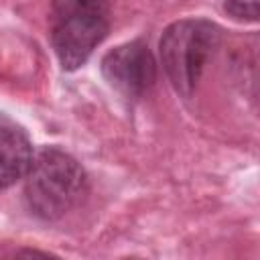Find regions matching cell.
Masks as SVG:
<instances>
[{
	"label": "cell",
	"instance_id": "4",
	"mask_svg": "<svg viewBox=\"0 0 260 260\" xmlns=\"http://www.w3.org/2000/svg\"><path fill=\"white\" fill-rule=\"evenodd\" d=\"M102 73L122 95L140 98L156 81V63L146 43L130 41L104 55Z\"/></svg>",
	"mask_w": 260,
	"mask_h": 260
},
{
	"label": "cell",
	"instance_id": "1",
	"mask_svg": "<svg viewBox=\"0 0 260 260\" xmlns=\"http://www.w3.org/2000/svg\"><path fill=\"white\" fill-rule=\"evenodd\" d=\"M87 191V175L69 152L47 146L32 156L24 175V199L41 219H59L77 207Z\"/></svg>",
	"mask_w": 260,
	"mask_h": 260
},
{
	"label": "cell",
	"instance_id": "6",
	"mask_svg": "<svg viewBox=\"0 0 260 260\" xmlns=\"http://www.w3.org/2000/svg\"><path fill=\"white\" fill-rule=\"evenodd\" d=\"M225 10L238 20H256L258 18V0H228Z\"/></svg>",
	"mask_w": 260,
	"mask_h": 260
},
{
	"label": "cell",
	"instance_id": "2",
	"mask_svg": "<svg viewBox=\"0 0 260 260\" xmlns=\"http://www.w3.org/2000/svg\"><path fill=\"white\" fill-rule=\"evenodd\" d=\"M51 45L63 69L81 67L110 30V0H51Z\"/></svg>",
	"mask_w": 260,
	"mask_h": 260
},
{
	"label": "cell",
	"instance_id": "3",
	"mask_svg": "<svg viewBox=\"0 0 260 260\" xmlns=\"http://www.w3.org/2000/svg\"><path fill=\"white\" fill-rule=\"evenodd\" d=\"M221 30L205 18L177 20L160 37V61L173 83L183 95L191 98L197 81L219 47Z\"/></svg>",
	"mask_w": 260,
	"mask_h": 260
},
{
	"label": "cell",
	"instance_id": "5",
	"mask_svg": "<svg viewBox=\"0 0 260 260\" xmlns=\"http://www.w3.org/2000/svg\"><path fill=\"white\" fill-rule=\"evenodd\" d=\"M32 156L28 136L14 126L0 124V189L24 179Z\"/></svg>",
	"mask_w": 260,
	"mask_h": 260
}]
</instances>
